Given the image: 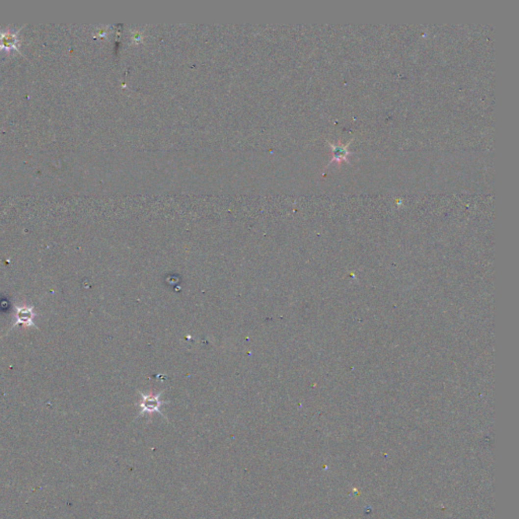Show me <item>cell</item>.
<instances>
[{
  "instance_id": "cell-1",
  "label": "cell",
  "mask_w": 519,
  "mask_h": 519,
  "mask_svg": "<svg viewBox=\"0 0 519 519\" xmlns=\"http://www.w3.org/2000/svg\"><path fill=\"white\" fill-rule=\"evenodd\" d=\"M161 405L162 403L159 401V394H142V401L140 404L141 413H154V412H158Z\"/></svg>"
},
{
  "instance_id": "cell-2",
  "label": "cell",
  "mask_w": 519,
  "mask_h": 519,
  "mask_svg": "<svg viewBox=\"0 0 519 519\" xmlns=\"http://www.w3.org/2000/svg\"><path fill=\"white\" fill-rule=\"evenodd\" d=\"M18 34L11 30H6L4 33L0 34V48L1 50H14L18 48Z\"/></svg>"
},
{
  "instance_id": "cell-3",
  "label": "cell",
  "mask_w": 519,
  "mask_h": 519,
  "mask_svg": "<svg viewBox=\"0 0 519 519\" xmlns=\"http://www.w3.org/2000/svg\"><path fill=\"white\" fill-rule=\"evenodd\" d=\"M34 316L35 314L33 312L32 308H18L17 322H15L14 326L20 325V324L26 325L27 327L34 326V323H33Z\"/></svg>"
},
{
  "instance_id": "cell-4",
  "label": "cell",
  "mask_w": 519,
  "mask_h": 519,
  "mask_svg": "<svg viewBox=\"0 0 519 519\" xmlns=\"http://www.w3.org/2000/svg\"><path fill=\"white\" fill-rule=\"evenodd\" d=\"M333 155H334V158H333L334 160H343L348 155L346 146H334Z\"/></svg>"
}]
</instances>
